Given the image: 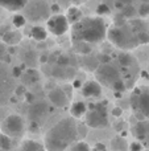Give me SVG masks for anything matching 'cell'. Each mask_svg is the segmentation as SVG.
<instances>
[{"instance_id": "cell-1", "label": "cell", "mask_w": 149, "mask_h": 151, "mask_svg": "<svg viewBox=\"0 0 149 151\" xmlns=\"http://www.w3.org/2000/svg\"><path fill=\"white\" fill-rule=\"evenodd\" d=\"M79 139L78 125L73 118H63L57 122L45 135L46 151H65Z\"/></svg>"}, {"instance_id": "cell-2", "label": "cell", "mask_w": 149, "mask_h": 151, "mask_svg": "<svg viewBox=\"0 0 149 151\" xmlns=\"http://www.w3.org/2000/svg\"><path fill=\"white\" fill-rule=\"evenodd\" d=\"M107 37V27L102 17H82L78 23L73 24L71 39L74 42L94 44L100 42Z\"/></svg>"}, {"instance_id": "cell-3", "label": "cell", "mask_w": 149, "mask_h": 151, "mask_svg": "<svg viewBox=\"0 0 149 151\" xmlns=\"http://www.w3.org/2000/svg\"><path fill=\"white\" fill-rule=\"evenodd\" d=\"M107 39L111 41V44H114L121 50H132L140 45L137 41L136 33L127 24L123 27L114 25L112 28H110L107 31Z\"/></svg>"}, {"instance_id": "cell-4", "label": "cell", "mask_w": 149, "mask_h": 151, "mask_svg": "<svg viewBox=\"0 0 149 151\" xmlns=\"http://www.w3.org/2000/svg\"><path fill=\"white\" fill-rule=\"evenodd\" d=\"M131 106L140 121L149 118V89H136L131 97Z\"/></svg>"}, {"instance_id": "cell-5", "label": "cell", "mask_w": 149, "mask_h": 151, "mask_svg": "<svg viewBox=\"0 0 149 151\" xmlns=\"http://www.w3.org/2000/svg\"><path fill=\"white\" fill-rule=\"evenodd\" d=\"M95 76H96V81L99 83H103L106 86L112 88L114 83L121 80V76L119 69L116 68L114 64L111 63H102L95 70Z\"/></svg>"}, {"instance_id": "cell-6", "label": "cell", "mask_w": 149, "mask_h": 151, "mask_svg": "<svg viewBox=\"0 0 149 151\" xmlns=\"http://www.w3.org/2000/svg\"><path fill=\"white\" fill-rule=\"evenodd\" d=\"M84 115H86V125L92 129H103L108 125L107 110L103 104H96L90 110H87Z\"/></svg>"}, {"instance_id": "cell-7", "label": "cell", "mask_w": 149, "mask_h": 151, "mask_svg": "<svg viewBox=\"0 0 149 151\" xmlns=\"http://www.w3.org/2000/svg\"><path fill=\"white\" fill-rule=\"evenodd\" d=\"M48 29L50 31V33H53L54 36H62L69 31V21L66 19L65 15H53L48 19Z\"/></svg>"}, {"instance_id": "cell-8", "label": "cell", "mask_w": 149, "mask_h": 151, "mask_svg": "<svg viewBox=\"0 0 149 151\" xmlns=\"http://www.w3.org/2000/svg\"><path fill=\"white\" fill-rule=\"evenodd\" d=\"M4 130L8 133V137L18 138L24 134V121L20 115L12 114L8 115L4 121Z\"/></svg>"}, {"instance_id": "cell-9", "label": "cell", "mask_w": 149, "mask_h": 151, "mask_svg": "<svg viewBox=\"0 0 149 151\" xmlns=\"http://www.w3.org/2000/svg\"><path fill=\"white\" fill-rule=\"evenodd\" d=\"M48 97H49V101L57 107H65L69 102V96L66 94L65 90L60 88L52 89L48 94Z\"/></svg>"}, {"instance_id": "cell-10", "label": "cell", "mask_w": 149, "mask_h": 151, "mask_svg": "<svg viewBox=\"0 0 149 151\" xmlns=\"http://www.w3.org/2000/svg\"><path fill=\"white\" fill-rule=\"evenodd\" d=\"M82 94L86 98H96L102 94V85L98 81H87L82 85Z\"/></svg>"}, {"instance_id": "cell-11", "label": "cell", "mask_w": 149, "mask_h": 151, "mask_svg": "<svg viewBox=\"0 0 149 151\" xmlns=\"http://www.w3.org/2000/svg\"><path fill=\"white\" fill-rule=\"evenodd\" d=\"M48 111V106L45 102H37V104L32 105L29 109V117H31L32 122H37V119L42 118L45 113Z\"/></svg>"}, {"instance_id": "cell-12", "label": "cell", "mask_w": 149, "mask_h": 151, "mask_svg": "<svg viewBox=\"0 0 149 151\" xmlns=\"http://www.w3.org/2000/svg\"><path fill=\"white\" fill-rule=\"evenodd\" d=\"M28 4V0H0V7L5 8L7 11L16 12V11L24 9Z\"/></svg>"}, {"instance_id": "cell-13", "label": "cell", "mask_w": 149, "mask_h": 151, "mask_svg": "<svg viewBox=\"0 0 149 151\" xmlns=\"http://www.w3.org/2000/svg\"><path fill=\"white\" fill-rule=\"evenodd\" d=\"M31 9L33 11H29L28 9V16L31 19H34V20H37V19H41V17H46L48 16V7L44 4V3H38L36 1L33 5H32Z\"/></svg>"}, {"instance_id": "cell-14", "label": "cell", "mask_w": 149, "mask_h": 151, "mask_svg": "<svg viewBox=\"0 0 149 151\" xmlns=\"http://www.w3.org/2000/svg\"><path fill=\"white\" fill-rule=\"evenodd\" d=\"M148 131H149V122H147V121H139L133 127V134L139 139L140 143H143L144 139L147 138Z\"/></svg>"}, {"instance_id": "cell-15", "label": "cell", "mask_w": 149, "mask_h": 151, "mask_svg": "<svg viewBox=\"0 0 149 151\" xmlns=\"http://www.w3.org/2000/svg\"><path fill=\"white\" fill-rule=\"evenodd\" d=\"M87 113V105L82 101L74 102L70 107V114L73 118H81Z\"/></svg>"}, {"instance_id": "cell-16", "label": "cell", "mask_w": 149, "mask_h": 151, "mask_svg": "<svg viewBox=\"0 0 149 151\" xmlns=\"http://www.w3.org/2000/svg\"><path fill=\"white\" fill-rule=\"evenodd\" d=\"M83 17V13H82V11L79 9L78 7H70L67 11V15H66V19H67L69 23H78L81 19Z\"/></svg>"}, {"instance_id": "cell-17", "label": "cell", "mask_w": 149, "mask_h": 151, "mask_svg": "<svg viewBox=\"0 0 149 151\" xmlns=\"http://www.w3.org/2000/svg\"><path fill=\"white\" fill-rule=\"evenodd\" d=\"M48 33H46V29L44 27H40V25H36L31 29V37L36 41H44L46 39Z\"/></svg>"}, {"instance_id": "cell-18", "label": "cell", "mask_w": 149, "mask_h": 151, "mask_svg": "<svg viewBox=\"0 0 149 151\" xmlns=\"http://www.w3.org/2000/svg\"><path fill=\"white\" fill-rule=\"evenodd\" d=\"M20 37L21 36H20V33H18L17 31H11L9 29V31H7L4 33V36L1 37V40L4 42H7V44H13L15 45V44H17V42L20 41Z\"/></svg>"}, {"instance_id": "cell-19", "label": "cell", "mask_w": 149, "mask_h": 151, "mask_svg": "<svg viewBox=\"0 0 149 151\" xmlns=\"http://www.w3.org/2000/svg\"><path fill=\"white\" fill-rule=\"evenodd\" d=\"M18 151H46V150H45V147L42 145L37 143V142L26 141V142H24V145L20 147Z\"/></svg>"}, {"instance_id": "cell-20", "label": "cell", "mask_w": 149, "mask_h": 151, "mask_svg": "<svg viewBox=\"0 0 149 151\" xmlns=\"http://www.w3.org/2000/svg\"><path fill=\"white\" fill-rule=\"evenodd\" d=\"M118 61H119V64H120L123 68H129V66L135 63V58L132 57L128 52H123V53H120V55L118 56Z\"/></svg>"}, {"instance_id": "cell-21", "label": "cell", "mask_w": 149, "mask_h": 151, "mask_svg": "<svg viewBox=\"0 0 149 151\" xmlns=\"http://www.w3.org/2000/svg\"><path fill=\"white\" fill-rule=\"evenodd\" d=\"M112 151H128V142L121 137H118L112 141Z\"/></svg>"}, {"instance_id": "cell-22", "label": "cell", "mask_w": 149, "mask_h": 151, "mask_svg": "<svg viewBox=\"0 0 149 151\" xmlns=\"http://www.w3.org/2000/svg\"><path fill=\"white\" fill-rule=\"evenodd\" d=\"M136 15H137V9L132 4L124 5V7L121 8V16H123L124 19H132Z\"/></svg>"}, {"instance_id": "cell-23", "label": "cell", "mask_w": 149, "mask_h": 151, "mask_svg": "<svg viewBox=\"0 0 149 151\" xmlns=\"http://www.w3.org/2000/svg\"><path fill=\"white\" fill-rule=\"evenodd\" d=\"M11 138L7 134H0V150H11Z\"/></svg>"}, {"instance_id": "cell-24", "label": "cell", "mask_w": 149, "mask_h": 151, "mask_svg": "<svg viewBox=\"0 0 149 151\" xmlns=\"http://www.w3.org/2000/svg\"><path fill=\"white\" fill-rule=\"evenodd\" d=\"M26 23V19L24 15H15L12 17V24L15 25V28H23Z\"/></svg>"}, {"instance_id": "cell-25", "label": "cell", "mask_w": 149, "mask_h": 151, "mask_svg": "<svg viewBox=\"0 0 149 151\" xmlns=\"http://www.w3.org/2000/svg\"><path fill=\"white\" fill-rule=\"evenodd\" d=\"M136 37H137L139 44H148L149 42V32L148 31L139 32V33H136Z\"/></svg>"}, {"instance_id": "cell-26", "label": "cell", "mask_w": 149, "mask_h": 151, "mask_svg": "<svg viewBox=\"0 0 149 151\" xmlns=\"http://www.w3.org/2000/svg\"><path fill=\"white\" fill-rule=\"evenodd\" d=\"M140 17H148L149 16V3H141V5L137 9Z\"/></svg>"}, {"instance_id": "cell-27", "label": "cell", "mask_w": 149, "mask_h": 151, "mask_svg": "<svg viewBox=\"0 0 149 151\" xmlns=\"http://www.w3.org/2000/svg\"><path fill=\"white\" fill-rule=\"evenodd\" d=\"M75 44H77V50H78L79 53L87 55V53H90V50H91V48L89 47L87 42H75Z\"/></svg>"}, {"instance_id": "cell-28", "label": "cell", "mask_w": 149, "mask_h": 151, "mask_svg": "<svg viewBox=\"0 0 149 151\" xmlns=\"http://www.w3.org/2000/svg\"><path fill=\"white\" fill-rule=\"evenodd\" d=\"M71 151H90V146L86 142H78L71 147Z\"/></svg>"}, {"instance_id": "cell-29", "label": "cell", "mask_w": 149, "mask_h": 151, "mask_svg": "<svg viewBox=\"0 0 149 151\" xmlns=\"http://www.w3.org/2000/svg\"><path fill=\"white\" fill-rule=\"evenodd\" d=\"M96 13L99 16L108 15V13H110V7H108L107 4H104V3H102V4H99L96 7Z\"/></svg>"}, {"instance_id": "cell-30", "label": "cell", "mask_w": 149, "mask_h": 151, "mask_svg": "<svg viewBox=\"0 0 149 151\" xmlns=\"http://www.w3.org/2000/svg\"><path fill=\"white\" fill-rule=\"evenodd\" d=\"M129 151H141L143 150V145L140 142H132L131 145L128 146Z\"/></svg>"}, {"instance_id": "cell-31", "label": "cell", "mask_w": 149, "mask_h": 151, "mask_svg": "<svg viewBox=\"0 0 149 151\" xmlns=\"http://www.w3.org/2000/svg\"><path fill=\"white\" fill-rule=\"evenodd\" d=\"M126 24H127L126 19H124L121 15H119L115 17V27H123V25H126Z\"/></svg>"}, {"instance_id": "cell-32", "label": "cell", "mask_w": 149, "mask_h": 151, "mask_svg": "<svg viewBox=\"0 0 149 151\" xmlns=\"http://www.w3.org/2000/svg\"><path fill=\"white\" fill-rule=\"evenodd\" d=\"M112 114L115 115V117H120V115L123 114V110H121V107H114V109H112Z\"/></svg>"}, {"instance_id": "cell-33", "label": "cell", "mask_w": 149, "mask_h": 151, "mask_svg": "<svg viewBox=\"0 0 149 151\" xmlns=\"http://www.w3.org/2000/svg\"><path fill=\"white\" fill-rule=\"evenodd\" d=\"M21 73H23V69L21 68H18V66L13 68V76H15V77H20V76H23Z\"/></svg>"}, {"instance_id": "cell-34", "label": "cell", "mask_w": 149, "mask_h": 151, "mask_svg": "<svg viewBox=\"0 0 149 151\" xmlns=\"http://www.w3.org/2000/svg\"><path fill=\"white\" fill-rule=\"evenodd\" d=\"M94 151H106V146L103 143H96L94 147Z\"/></svg>"}, {"instance_id": "cell-35", "label": "cell", "mask_w": 149, "mask_h": 151, "mask_svg": "<svg viewBox=\"0 0 149 151\" xmlns=\"http://www.w3.org/2000/svg\"><path fill=\"white\" fill-rule=\"evenodd\" d=\"M132 1L133 0H116V3H119V4H121L124 7V5H128V4H132Z\"/></svg>"}, {"instance_id": "cell-36", "label": "cell", "mask_w": 149, "mask_h": 151, "mask_svg": "<svg viewBox=\"0 0 149 151\" xmlns=\"http://www.w3.org/2000/svg\"><path fill=\"white\" fill-rule=\"evenodd\" d=\"M21 93L25 94V88H24V86H18L17 90H16V94H17V96H21Z\"/></svg>"}, {"instance_id": "cell-37", "label": "cell", "mask_w": 149, "mask_h": 151, "mask_svg": "<svg viewBox=\"0 0 149 151\" xmlns=\"http://www.w3.org/2000/svg\"><path fill=\"white\" fill-rule=\"evenodd\" d=\"M73 86H74V88H82V82L79 80H75L73 82Z\"/></svg>"}, {"instance_id": "cell-38", "label": "cell", "mask_w": 149, "mask_h": 151, "mask_svg": "<svg viewBox=\"0 0 149 151\" xmlns=\"http://www.w3.org/2000/svg\"><path fill=\"white\" fill-rule=\"evenodd\" d=\"M25 97H26V99H28V102H33V99H34V97L32 96L31 93H25Z\"/></svg>"}, {"instance_id": "cell-39", "label": "cell", "mask_w": 149, "mask_h": 151, "mask_svg": "<svg viewBox=\"0 0 149 151\" xmlns=\"http://www.w3.org/2000/svg\"><path fill=\"white\" fill-rule=\"evenodd\" d=\"M52 11H53V12H58V11H60V7H58L57 4L52 5Z\"/></svg>"}, {"instance_id": "cell-40", "label": "cell", "mask_w": 149, "mask_h": 151, "mask_svg": "<svg viewBox=\"0 0 149 151\" xmlns=\"http://www.w3.org/2000/svg\"><path fill=\"white\" fill-rule=\"evenodd\" d=\"M143 143H145L147 146H149V131H148V134H147V138L144 139V142H143Z\"/></svg>"}, {"instance_id": "cell-41", "label": "cell", "mask_w": 149, "mask_h": 151, "mask_svg": "<svg viewBox=\"0 0 149 151\" xmlns=\"http://www.w3.org/2000/svg\"><path fill=\"white\" fill-rule=\"evenodd\" d=\"M46 60H48L46 56H42V57L40 58V61H41V63H46Z\"/></svg>"}, {"instance_id": "cell-42", "label": "cell", "mask_w": 149, "mask_h": 151, "mask_svg": "<svg viewBox=\"0 0 149 151\" xmlns=\"http://www.w3.org/2000/svg\"><path fill=\"white\" fill-rule=\"evenodd\" d=\"M141 3H149V0H140Z\"/></svg>"}, {"instance_id": "cell-43", "label": "cell", "mask_w": 149, "mask_h": 151, "mask_svg": "<svg viewBox=\"0 0 149 151\" xmlns=\"http://www.w3.org/2000/svg\"><path fill=\"white\" fill-rule=\"evenodd\" d=\"M148 27H149V24H148Z\"/></svg>"}, {"instance_id": "cell-44", "label": "cell", "mask_w": 149, "mask_h": 151, "mask_svg": "<svg viewBox=\"0 0 149 151\" xmlns=\"http://www.w3.org/2000/svg\"><path fill=\"white\" fill-rule=\"evenodd\" d=\"M0 151H1V150H0Z\"/></svg>"}]
</instances>
